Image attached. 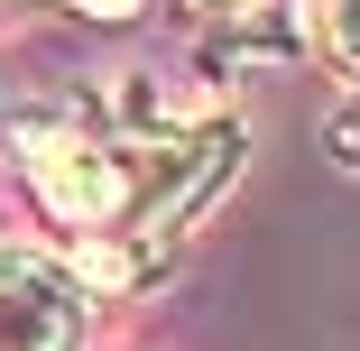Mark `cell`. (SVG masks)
<instances>
[{"label":"cell","instance_id":"1","mask_svg":"<svg viewBox=\"0 0 360 351\" xmlns=\"http://www.w3.org/2000/svg\"><path fill=\"white\" fill-rule=\"evenodd\" d=\"M10 158H19L28 203H37L56 231H75V241H102V231H111V213H120L111 129H93L84 111H19Z\"/></svg>","mask_w":360,"mask_h":351},{"label":"cell","instance_id":"2","mask_svg":"<svg viewBox=\"0 0 360 351\" xmlns=\"http://www.w3.org/2000/svg\"><path fill=\"white\" fill-rule=\"evenodd\" d=\"M93 296L75 287V268H56L37 250H0V351H75Z\"/></svg>","mask_w":360,"mask_h":351},{"label":"cell","instance_id":"3","mask_svg":"<svg viewBox=\"0 0 360 351\" xmlns=\"http://www.w3.org/2000/svg\"><path fill=\"white\" fill-rule=\"evenodd\" d=\"M305 37L323 46V65L351 84V65H360V46H351V0H314V10H305Z\"/></svg>","mask_w":360,"mask_h":351},{"label":"cell","instance_id":"4","mask_svg":"<svg viewBox=\"0 0 360 351\" xmlns=\"http://www.w3.org/2000/svg\"><path fill=\"white\" fill-rule=\"evenodd\" d=\"M65 10H84V19H139L148 0H65Z\"/></svg>","mask_w":360,"mask_h":351},{"label":"cell","instance_id":"5","mask_svg":"<svg viewBox=\"0 0 360 351\" xmlns=\"http://www.w3.org/2000/svg\"><path fill=\"white\" fill-rule=\"evenodd\" d=\"M194 10H212V19H231V28H250V19L268 10V0H194Z\"/></svg>","mask_w":360,"mask_h":351},{"label":"cell","instance_id":"6","mask_svg":"<svg viewBox=\"0 0 360 351\" xmlns=\"http://www.w3.org/2000/svg\"><path fill=\"white\" fill-rule=\"evenodd\" d=\"M19 10H28V0H0V19H19Z\"/></svg>","mask_w":360,"mask_h":351}]
</instances>
